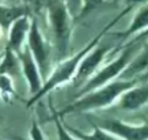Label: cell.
<instances>
[{
  "label": "cell",
  "mask_w": 148,
  "mask_h": 140,
  "mask_svg": "<svg viewBox=\"0 0 148 140\" xmlns=\"http://www.w3.org/2000/svg\"><path fill=\"white\" fill-rule=\"evenodd\" d=\"M131 8H132V5H130L128 8H126L124 11H122V12H120L119 15H118L114 20H112V21H110L107 25H106V27H103V29H102V31L97 34L95 37H92L91 40H90L89 42H87L86 45H85V46H83L82 49L78 52V53H75L73 57H70V58H68V59H65V61H61L58 65L56 66L52 72L49 73L48 78H46L45 81L42 82V86H41V89L38 90V93L34 94V95H32V97L28 99L27 107H31L32 104H34V103L37 102V100H40L42 97H45L46 94L52 93L54 89H57V87L62 86V85H65V83H68L71 78L74 77L75 72H77V68H78V65H79L81 59L86 56L90 50H91L92 48L95 46L97 44L102 40V37H103V36H105V34L110 31V28H112L115 24H118V23L120 21V19H122L124 15H127V13L131 11Z\"/></svg>",
  "instance_id": "1"
},
{
  "label": "cell",
  "mask_w": 148,
  "mask_h": 140,
  "mask_svg": "<svg viewBox=\"0 0 148 140\" xmlns=\"http://www.w3.org/2000/svg\"><path fill=\"white\" fill-rule=\"evenodd\" d=\"M145 79H147V75L142 78H134V79H119V81L108 82L95 90L89 91L81 97H77L70 104L54 112L58 118H62V116L74 114V112H87L99 109H106V107L111 106L112 103H115V100L124 91H127L128 89L145 81Z\"/></svg>",
  "instance_id": "2"
},
{
  "label": "cell",
  "mask_w": 148,
  "mask_h": 140,
  "mask_svg": "<svg viewBox=\"0 0 148 140\" xmlns=\"http://www.w3.org/2000/svg\"><path fill=\"white\" fill-rule=\"evenodd\" d=\"M46 16L58 59L66 57L71 37V15L64 0H46Z\"/></svg>",
  "instance_id": "3"
},
{
  "label": "cell",
  "mask_w": 148,
  "mask_h": 140,
  "mask_svg": "<svg viewBox=\"0 0 148 140\" xmlns=\"http://www.w3.org/2000/svg\"><path fill=\"white\" fill-rule=\"evenodd\" d=\"M140 46H142V45H140L139 38H135L132 42L127 44L126 46H124V49L120 52V54L116 57V58L112 59L108 65L103 66L99 72L94 73V74L86 81V83H83L82 86H81L79 91L74 95V98L81 97V95L89 93V91L95 90V89L108 83V82H112L115 78L120 75V73L123 72L124 68L128 65V62L132 59L135 52L139 50Z\"/></svg>",
  "instance_id": "4"
},
{
  "label": "cell",
  "mask_w": 148,
  "mask_h": 140,
  "mask_svg": "<svg viewBox=\"0 0 148 140\" xmlns=\"http://www.w3.org/2000/svg\"><path fill=\"white\" fill-rule=\"evenodd\" d=\"M27 42V46L38 68V72H40V75L44 82L50 73V45L44 38L42 33L38 28V24L34 19L31 21Z\"/></svg>",
  "instance_id": "5"
},
{
  "label": "cell",
  "mask_w": 148,
  "mask_h": 140,
  "mask_svg": "<svg viewBox=\"0 0 148 140\" xmlns=\"http://www.w3.org/2000/svg\"><path fill=\"white\" fill-rule=\"evenodd\" d=\"M89 122L120 140L148 139V126L145 122L142 124H128L118 119H89Z\"/></svg>",
  "instance_id": "6"
},
{
  "label": "cell",
  "mask_w": 148,
  "mask_h": 140,
  "mask_svg": "<svg viewBox=\"0 0 148 140\" xmlns=\"http://www.w3.org/2000/svg\"><path fill=\"white\" fill-rule=\"evenodd\" d=\"M111 48H112L111 45L101 44V41H99L95 46L81 59L79 65L77 68V72H75V74L73 77V81L75 83V86H82L95 73V70L99 68L103 58L108 54Z\"/></svg>",
  "instance_id": "7"
},
{
  "label": "cell",
  "mask_w": 148,
  "mask_h": 140,
  "mask_svg": "<svg viewBox=\"0 0 148 140\" xmlns=\"http://www.w3.org/2000/svg\"><path fill=\"white\" fill-rule=\"evenodd\" d=\"M17 57H18V61H20L23 74H24L25 79L28 82V86H29V91H31L32 95H34V94L38 93V90L42 86V78L40 75L38 68H37L28 46L23 48L17 53Z\"/></svg>",
  "instance_id": "8"
},
{
  "label": "cell",
  "mask_w": 148,
  "mask_h": 140,
  "mask_svg": "<svg viewBox=\"0 0 148 140\" xmlns=\"http://www.w3.org/2000/svg\"><path fill=\"white\" fill-rule=\"evenodd\" d=\"M119 107L128 111H135V110L142 109L147 104L148 100V85L147 79L140 83L135 85L134 87L124 91L119 98Z\"/></svg>",
  "instance_id": "9"
},
{
  "label": "cell",
  "mask_w": 148,
  "mask_h": 140,
  "mask_svg": "<svg viewBox=\"0 0 148 140\" xmlns=\"http://www.w3.org/2000/svg\"><path fill=\"white\" fill-rule=\"evenodd\" d=\"M29 27H31V19L29 15H24L21 17H18L11 27H9L8 32V38H7V49H11L13 53L17 54L21 50L24 41L27 40L28 32H29Z\"/></svg>",
  "instance_id": "10"
},
{
  "label": "cell",
  "mask_w": 148,
  "mask_h": 140,
  "mask_svg": "<svg viewBox=\"0 0 148 140\" xmlns=\"http://www.w3.org/2000/svg\"><path fill=\"white\" fill-rule=\"evenodd\" d=\"M147 61H148V52L147 44L140 48L138 56L128 62L124 70L120 73L122 79H134V78H142L147 75Z\"/></svg>",
  "instance_id": "11"
},
{
  "label": "cell",
  "mask_w": 148,
  "mask_h": 140,
  "mask_svg": "<svg viewBox=\"0 0 148 140\" xmlns=\"http://www.w3.org/2000/svg\"><path fill=\"white\" fill-rule=\"evenodd\" d=\"M148 25V5L147 3H144L140 8L138 10V12L135 13L132 19V23L130 24L128 29L119 33H112V36L119 40H127L131 36L139 33V32H145V28Z\"/></svg>",
  "instance_id": "12"
},
{
  "label": "cell",
  "mask_w": 148,
  "mask_h": 140,
  "mask_svg": "<svg viewBox=\"0 0 148 140\" xmlns=\"http://www.w3.org/2000/svg\"><path fill=\"white\" fill-rule=\"evenodd\" d=\"M24 15H29V8L27 5H4L0 4V28L7 33L9 27Z\"/></svg>",
  "instance_id": "13"
},
{
  "label": "cell",
  "mask_w": 148,
  "mask_h": 140,
  "mask_svg": "<svg viewBox=\"0 0 148 140\" xmlns=\"http://www.w3.org/2000/svg\"><path fill=\"white\" fill-rule=\"evenodd\" d=\"M21 73V66H20V61L16 53H13L11 49L4 50V56L0 61V75H7V77L18 78Z\"/></svg>",
  "instance_id": "14"
},
{
  "label": "cell",
  "mask_w": 148,
  "mask_h": 140,
  "mask_svg": "<svg viewBox=\"0 0 148 140\" xmlns=\"http://www.w3.org/2000/svg\"><path fill=\"white\" fill-rule=\"evenodd\" d=\"M90 124H91V127H92V132L85 134L82 131L77 130V128H73V127H70V126H66L64 123L66 131H68L71 136H74L78 140H120V139H118V137L112 136L111 134H108V132H106V131H103L102 128H99L98 126H95L94 123H90Z\"/></svg>",
  "instance_id": "15"
},
{
  "label": "cell",
  "mask_w": 148,
  "mask_h": 140,
  "mask_svg": "<svg viewBox=\"0 0 148 140\" xmlns=\"http://www.w3.org/2000/svg\"><path fill=\"white\" fill-rule=\"evenodd\" d=\"M0 94L5 100L15 97V89L12 85V78L7 75H0Z\"/></svg>",
  "instance_id": "16"
},
{
  "label": "cell",
  "mask_w": 148,
  "mask_h": 140,
  "mask_svg": "<svg viewBox=\"0 0 148 140\" xmlns=\"http://www.w3.org/2000/svg\"><path fill=\"white\" fill-rule=\"evenodd\" d=\"M103 3H105V0H81V8L77 19H83L85 16L91 13L92 11H95Z\"/></svg>",
  "instance_id": "17"
},
{
  "label": "cell",
  "mask_w": 148,
  "mask_h": 140,
  "mask_svg": "<svg viewBox=\"0 0 148 140\" xmlns=\"http://www.w3.org/2000/svg\"><path fill=\"white\" fill-rule=\"evenodd\" d=\"M52 118H53V120H54V123H56V127H57L58 140H78V139H75L74 136H71L68 131H66V128H65V126H64V123H62L61 118H58V116L56 115L54 111H53Z\"/></svg>",
  "instance_id": "18"
},
{
  "label": "cell",
  "mask_w": 148,
  "mask_h": 140,
  "mask_svg": "<svg viewBox=\"0 0 148 140\" xmlns=\"http://www.w3.org/2000/svg\"><path fill=\"white\" fill-rule=\"evenodd\" d=\"M29 136H31L32 140H46L42 134V130L40 128V126H38V123L34 118L32 119V124L31 128H29Z\"/></svg>",
  "instance_id": "19"
},
{
  "label": "cell",
  "mask_w": 148,
  "mask_h": 140,
  "mask_svg": "<svg viewBox=\"0 0 148 140\" xmlns=\"http://www.w3.org/2000/svg\"><path fill=\"white\" fill-rule=\"evenodd\" d=\"M65 3L68 5V10L70 12L71 17H77L81 8V0H66Z\"/></svg>",
  "instance_id": "20"
},
{
  "label": "cell",
  "mask_w": 148,
  "mask_h": 140,
  "mask_svg": "<svg viewBox=\"0 0 148 140\" xmlns=\"http://www.w3.org/2000/svg\"><path fill=\"white\" fill-rule=\"evenodd\" d=\"M1 1H3V0H0V4H1Z\"/></svg>",
  "instance_id": "21"
},
{
  "label": "cell",
  "mask_w": 148,
  "mask_h": 140,
  "mask_svg": "<svg viewBox=\"0 0 148 140\" xmlns=\"http://www.w3.org/2000/svg\"><path fill=\"white\" fill-rule=\"evenodd\" d=\"M0 140H1V139H0Z\"/></svg>",
  "instance_id": "22"
}]
</instances>
